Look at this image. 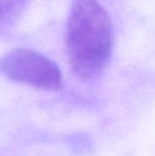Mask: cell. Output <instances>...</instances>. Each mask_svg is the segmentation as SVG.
Masks as SVG:
<instances>
[{
	"label": "cell",
	"mask_w": 155,
	"mask_h": 156,
	"mask_svg": "<svg viewBox=\"0 0 155 156\" xmlns=\"http://www.w3.org/2000/svg\"><path fill=\"white\" fill-rule=\"evenodd\" d=\"M66 46L73 71L85 81L95 80L108 65L113 27L97 0H76L67 21Z\"/></svg>",
	"instance_id": "1"
},
{
	"label": "cell",
	"mask_w": 155,
	"mask_h": 156,
	"mask_svg": "<svg viewBox=\"0 0 155 156\" xmlns=\"http://www.w3.org/2000/svg\"><path fill=\"white\" fill-rule=\"evenodd\" d=\"M0 73L14 82L43 90H60L62 73L53 61L27 48L11 50L0 58Z\"/></svg>",
	"instance_id": "2"
},
{
	"label": "cell",
	"mask_w": 155,
	"mask_h": 156,
	"mask_svg": "<svg viewBox=\"0 0 155 156\" xmlns=\"http://www.w3.org/2000/svg\"><path fill=\"white\" fill-rule=\"evenodd\" d=\"M27 3L28 0H0V36L18 21Z\"/></svg>",
	"instance_id": "3"
}]
</instances>
